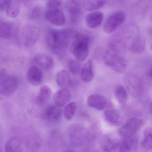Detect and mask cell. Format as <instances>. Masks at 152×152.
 <instances>
[{
    "label": "cell",
    "mask_w": 152,
    "mask_h": 152,
    "mask_svg": "<svg viewBox=\"0 0 152 152\" xmlns=\"http://www.w3.org/2000/svg\"><path fill=\"white\" fill-rule=\"evenodd\" d=\"M40 36L38 28L31 25L24 26L21 33V40L26 47H31L35 45Z\"/></svg>",
    "instance_id": "obj_5"
},
{
    "label": "cell",
    "mask_w": 152,
    "mask_h": 152,
    "mask_svg": "<svg viewBox=\"0 0 152 152\" xmlns=\"http://www.w3.org/2000/svg\"><path fill=\"white\" fill-rule=\"evenodd\" d=\"M77 104L75 102H71L68 104L63 110V115L66 119L70 120L74 116L76 110Z\"/></svg>",
    "instance_id": "obj_30"
},
{
    "label": "cell",
    "mask_w": 152,
    "mask_h": 152,
    "mask_svg": "<svg viewBox=\"0 0 152 152\" xmlns=\"http://www.w3.org/2000/svg\"><path fill=\"white\" fill-rule=\"evenodd\" d=\"M66 9L71 21L73 23H77L82 15V9L78 2L76 0H68Z\"/></svg>",
    "instance_id": "obj_10"
},
{
    "label": "cell",
    "mask_w": 152,
    "mask_h": 152,
    "mask_svg": "<svg viewBox=\"0 0 152 152\" xmlns=\"http://www.w3.org/2000/svg\"><path fill=\"white\" fill-rule=\"evenodd\" d=\"M48 1H49V0H48ZM59 1H60V0H59Z\"/></svg>",
    "instance_id": "obj_36"
},
{
    "label": "cell",
    "mask_w": 152,
    "mask_h": 152,
    "mask_svg": "<svg viewBox=\"0 0 152 152\" xmlns=\"http://www.w3.org/2000/svg\"><path fill=\"white\" fill-rule=\"evenodd\" d=\"M119 144L120 142L117 140L106 135L102 139L101 146L104 151L109 152L118 148Z\"/></svg>",
    "instance_id": "obj_22"
},
{
    "label": "cell",
    "mask_w": 152,
    "mask_h": 152,
    "mask_svg": "<svg viewBox=\"0 0 152 152\" xmlns=\"http://www.w3.org/2000/svg\"><path fill=\"white\" fill-rule=\"evenodd\" d=\"M44 16L47 21L58 26H63L66 22L64 13L59 8L47 9Z\"/></svg>",
    "instance_id": "obj_9"
},
{
    "label": "cell",
    "mask_w": 152,
    "mask_h": 152,
    "mask_svg": "<svg viewBox=\"0 0 152 152\" xmlns=\"http://www.w3.org/2000/svg\"><path fill=\"white\" fill-rule=\"evenodd\" d=\"M71 99V93L67 88H62L57 91L53 96L55 105L59 108L63 107Z\"/></svg>",
    "instance_id": "obj_16"
},
{
    "label": "cell",
    "mask_w": 152,
    "mask_h": 152,
    "mask_svg": "<svg viewBox=\"0 0 152 152\" xmlns=\"http://www.w3.org/2000/svg\"><path fill=\"white\" fill-rule=\"evenodd\" d=\"M90 38L80 33L74 37L71 46V51L74 57L79 61H84L89 55Z\"/></svg>",
    "instance_id": "obj_3"
},
{
    "label": "cell",
    "mask_w": 152,
    "mask_h": 152,
    "mask_svg": "<svg viewBox=\"0 0 152 152\" xmlns=\"http://www.w3.org/2000/svg\"><path fill=\"white\" fill-rule=\"evenodd\" d=\"M72 35V30L68 28L51 29L46 35V44L54 52L59 53L68 47Z\"/></svg>",
    "instance_id": "obj_1"
},
{
    "label": "cell",
    "mask_w": 152,
    "mask_h": 152,
    "mask_svg": "<svg viewBox=\"0 0 152 152\" xmlns=\"http://www.w3.org/2000/svg\"><path fill=\"white\" fill-rule=\"evenodd\" d=\"M127 88L130 94L136 97L142 94L143 86L142 81L136 77L129 76L126 80Z\"/></svg>",
    "instance_id": "obj_11"
},
{
    "label": "cell",
    "mask_w": 152,
    "mask_h": 152,
    "mask_svg": "<svg viewBox=\"0 0 152 152\" xmlns=\"http://www.w3.org/2000/svg\"><path fill=\"white\" fill-rule=\"evenodd\" d=\"M81 76L82 80L84 82H91L94 77L93 68V61L88 60L85 62L81 69Z\"/></svg>",
    "instance_id": "obj_19"
},
{
    "label": "cell",
    "mask_w": 152,
    "mask_h": 152,
    "mask_svg": "<svg viewBox=\"0 0 152 152\" xmlns=\"http://www.w3.org/2000/svg\"><path fill=\"white\" fill-rule=\"evenodd\" d=\"M14 24L10 22L0 23V37L3 39H11L15 32Z\"/></svg>",
    "instance_id": "obj_20"
},
{
    "label": "cell",
    "mask_w": 152,
    "mask_h": 152,
    "mask_svg": "<svg viewBox=\"0 0 152 152\" xmlns=\"http://www.w3.org/2000/svg\"><path fill=\"white\" fill-rule=\"evenodd\" d=\"M103 19V13L101 12L97 11L91 12L87 16L86 23L90 28H97L101 25Z\"/></svg>",
    "instance_id": "obj_17"
},
{
    "label": "cell",
    "mask_w": 152,
    "mask_h": 152,
    "mask_svg": "<svg viewBox=\"0 0 152 152\" xmlns=\"http://www.w3.org/2000/svg\"><path fill=\"white\" fill-rule=\"evenodd\" d=\"M51 89L47 86H43L40 88L39 93L37 96V102L40 105L46 104L51 97Z\"/></svg>",
    "instance_id": "obj_23"
},
{
    "label": "cell",
    "mask_w": 152,
    "mask_h": 152,
    "mask_svg": "<svg viewBox=\"0 0 152 152\" xmlns=\"http://www.w3.org/2000/svg\"><path fill=\"white\" fill-rule=\"evenodd\" d=\"M116 99L121 105H124L127 102L128 95L125 88L122 85H119L116 87L115 90Z\"/></svg>",
    "instance_id": "obj_27"
},
{
    "label": "cell",
    "mask_w": 152,
    "mask_h": 152,
    "mask_svg": "<svg viewBox=\"0 0 152 152\" xmlns=\"http://www.w3.org/2000/svg\"><path fill=\"white\" fill-rule=\"evenodd\" d=\"M32 63L41 70L45 71L51 70L54 65L53 57L46 53H39L36 55L32 59Z\"/></svg>",
    "instance_id": "obj_8"
},
{
    "label": "cell",
    "mask_w": 152,
    "mask_h": 152,
    "mask_svg": "<svg viewBox=\"0 0 152 152\" xmlns=\"http://www.w3.org/2000/svg\"><path fill=\"white\" fill-rule=\"evenodd\" d=\"M21 142L17 137L9 139L5 146V152H17L20 148Z\"/></svg>",
    "instance_id": "obj_29"
},
{
    "label": "cell",
    "mask_w": 152,
    "mask_h": 152,
    "mask_svg": "<svg viewBox=\"0 0 152 152\" xmlns=\"http://www.w3.org/2000/svg\"><path fill=\"white\" fill-rule=\"evenodd\" d=\"M19 79L16 76L0 72V94L10 96L15 93L18 87Z\"/></svg>",
    "instance_id": "obj_4"
},
{
    "label": "cell",
    "mask_w": 152,
    "mask_h": 152,
    "mask_svg": "<svg viewBox=\"0 0 152 152\" xmlns=\"http://www.w3.org/2000/svg\"><path fill=\"white\" fill-rule=\"evenodd\" d=\"M103 61L105 65L118 73H122L127 67V62L120 56L114 45H110L104 53Z\"/></svg>",
    "instance_id": "obj_2"
},
{
    "label": "cell",
    "mask_w": 152,
    "mask_h": 152,
    "mask_svg": "<svg viewBox=\"0 0 152 152\" xmlns=\"http://www.w3.org/2000/svg\"><path fill=\"white\" fill-rule=\"evenodd\" d=\"M57 85L62 88H67L71 84V80L68 71L62 69L58 72L56 76Z\"/></svg>",
    "instance_id": "obj_21"
},
{
    "label": "cell",
    "mask_w": 152,
    "mask_h": 152,
    "mask_svg": "<svg viewBox=\"0 0 152 152\" xmlns=\"http://www.w3.org/2000/svg\"><path fill=\"white\" fill-rule=\"evenodd\" d=\"M62 111L56 105L48 106L46 108L43 113V118L50 122H56L60 119Z\"/></svg>",
    "instance_id": "obj_15"
},
{
    "label": "cell",
    "mask_w": 152,
    "mask_h": 152,
    "mask_svg": "<svg viewBox=\"0 0 152 152\" xmlns=\"http://www.w3.org/2000/svg\"><path fill=\"white\" fill-rule=\"evenodd\" d=\"M119 145V152H131L137 145V138L136 134L123 137Z\"/></svg>",
    "instance_id": "obj_18"
},
{
    "label": "cell",
    "mask_w": 152,
    "mask_h": 152,
    "mask_svg": "<svg viewBox=\"0 0 152 152\" xmlns=\"http://www.w3.org/2000/svg\"><path fill=\"white\" fill-rule=\"evenodd\" d=\"M146 42L143 38H139L135 40L130 45V50L135 54H140L144 51Z\"/></svg>",
    "instance_id": "obj_28"
},
{
    "label": "cell",
    "mask_w": 152,
    "mask_h": 152,
    "mask_svg": "<svg viewBox=\"0 0 152 152\" xmlns=\"http://www.w3.org/2000/svg\"><path fill=\"white\" fill-rule=\"evenodd\" d=\"M143 124L144 121L142 119L132 118L119 129V134L122 137L136 134Z\"/></svg>",
    "instance_id": "obj_7"
},
{
    "label": "cell",
    "mask_w": 152,
    "mask_h": 152,
    "mask_svg": "<svg viewBox=\"0 0 152 152\" xmlns=\"http://www.w3.org/2000/svg\"><path fill=\"white\" fill-rule=\"evenodd\" d=\"M9 0H0V10H5Z\"/></svg>",
    "instance_id": "obj_33"
},
{
    "label": "cell",
    "mask_w": 152,
    "mask_h": 152,
    "mask_svg": "<svg viewBox=\"0 0 152 152\" xmlns=\"http://www.w3.org/2000/svg\"><path fill=\"white\" fill-rule=\"evenodd\" d=\"M26 76L29 82L33 86H39L43 82V75L42 70L34 65L29 68Z\"/></svg>",
    "instance_id": "obj_14"
},
{
    "label": "cell",
    "mask_w": 152,
    "mask_h": 152,
    "mask_svg": "<svg viewBox=\"0 0 152 152\" xmlns=\"http://www.w3.org/2000/svg\"><path fill=\"white\" fill-rule=\"evenodd\" d=\"M42 15V10L38 6H36L33 8L30 12L29 18L31 19H37L39 18Z\"/></svg>",
    "instance_id": "obj_32"
},
{
    "label": "cell",
    "mask_w": 152,
    "mask_h": 152,
    "mask_svg": "<svg viewBox=\"0 0 152 152\" xmlns=\"http://www.w3.org/2000/svg\"><path fill=\"white\" fill-rule=\"evenodd\" d=\"M105 120L110 125L115 126H119L123 124L124 118L118 111L114 109L105 110L104 112Z\"/></svg>",
    "instance_id": "obj_13"
},
{
    "label": "cell",
    "mask_w": 152,
    "mask_h": 152,
    "mask_svg": "<svg viewBox=\"0 0 152 152\" xmlns=\"http://www.w3.org/2000/svg\"><path fill=\"white\" fill-rule=\"evenodd\" d=\"M141 148L145 152L151 151L152 148V129L148 127L145 129L143 133V139L141 143Z\"/></svg>",
    "instance_id": "obj_26"
},
{
    "label": "cell",
    "mask_w": 152,
    "mask_h": 152,
    "mask_svg": "<svg viewBox=\"0 0 152 152\" xmlns=\"http://www.w3.org/2000/svg\"><path fill=\"white\" fill-rule=\"evenodd\" d=\"M106 2L107 0H84L83 7L86 11H93L103 7Z\"/></svg>",
    "instance_id": "obj_25"
},
{
    "label": "cell",
    "mask_w": 152,
    "mask_h": 152,
    "mask_svg": "<svg viewBox=\"0 0 152 152\" xmlns=\"http://www.w3.org/2000/svg\"><path fill=\"white\" fill-rule=\"evenodd\" d=\"M81 64L79 61L72 60L69 62V70L72 74H78L81 71Z\"/></svg>",
    "instance_id": "obj_31"
},
{
    "label": "cell",
    "mask_w": 152,
    "mask_h": 152,
    "mask_svg": "<svg viewBox=\"0 0 152 152\" xmlns=\"http://www.w3.org/2000/svg\"><path fill=\"white\" fill-rule=\"evenodd\" d=\"M107 99L100 94H93L88 96L87 104L88 106L97 110H103L107 104Z\"/></svg>",
    "instance_id": "obj_12"
},
{
    "label": "cell",
    "mask_w": 152,
    "mask_h": 152,
    "mask_svg": "<svg viewBox=\"0 0 152 152\" xmlns=\"http://www.w3.org/2000/svg\"><path fill=\"white\" fill-rule=\"evenodd\" d=\"M62 152H76L73 150H70V149H68V150H65Z\"/></svg>",
    "instance_id": "obj_35"
},
{
    "label": "cell",
    "mask_w": 152,
    "mask_h": 152,
    "mask_svg": "<svg viewBox=\"0 0 152 152\" xmlns=\"http://www.w3.org/2000/svg\"><path fill=\"white\" fill-rule=\"evenodd\" d=\"M126 18V14L122 11H117L110 15L104 22L103 30L106 34L114 32L120 25H122Z\"/></svg>",
    "instance_id": "obj_6"
},
{
    "label": "cell",
    "mask_w": 152,
    "mask_h": 152,
    "mask_svg": "<svg viewBox=\"0 0 152 152\" xmlns=\"http://www.w3.org/2000/svg\"><path fill=\"white\" fill-rule=\"evenodd\" d=\"M0 23H1V22H0Z\"/></svg>",
    "instance_id": "obj_37"
},
{
    "label": "cell",
    "mask_w": 152,
    "mask_h": 152,
    "mask_svg": "<svg viewBox=\"0 0 152 152\" xmlns=\"http://www.w3.org/2000/svg\"><path fill=\"white\" fill-rule=\"evenodd\" d=\"M31 0H18L19 1L20 3L24 4L25 5H27L29 4Z\"/></svg>",
    "instance_id": "obj_34"
},
{
    "label": "cell",
    "mask_w": 152,
    "mask_h": 152,
    "mask_svg": "<svg viewBox=\"0 0 152 152\" xmlns=\"http://www.w3.org/2000/svg\"><path fill=\"white\" fill-rule=\"evenodd\" d=\"M20 4L18 0H9L5 9L7 16L12 18H17L20 10Z\"/></svg>",
    "instance_id": "obj_24"
}]
</instances>
